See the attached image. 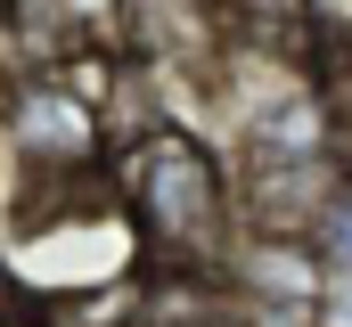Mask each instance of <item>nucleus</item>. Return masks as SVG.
<instances>
[{"mask_svg":"<svg viewBox=\"0 0 352 327\" xmlns=\"http://www.w3.org/2000/svg\"><path fill=\"white\" fill-rule=\"evenodd\" d=\"M303 41L320 58V74L352 66V0H303Z\"/></svg>","mask_w":352,"mask_h":327,"instance_id":"obj_5","label":"nucleus"},{"mask_svg":"<svg viewBox=\"0 0 352 327\" xmlns=\"http://www.w3.org/2000/svg\"><path fill=\"white\" fill-rule=\"evenodd\" d=\"M311 253H320L328 270H352V180L336 188V205L311 221Z\"/></svg>","mask_w":352,"mask_h":327,"instance_id":"obj_6","label":"nucleus"},{"mask_svg":"<svg viewBox=\"0 0 352 327\" xmlns=\"http://www.w3.org/2000/svg\"><path fill=\"white\" fill-rule=\"evenodd\" d=\"M131 0H0V33L16 66H74L98 49H131Z\"/></svg>","mask_w":352,"mask_h":327,"instance_id":"obj_2","label":"nucleus"},{"mask_svg":"<svg viewBox=\"0 0 352 327\" xmlns=\"http://www.w3.org/2000/svg\"><path fill=\"white\" fill-rule=\"evenodd\" d=\"M0 327H58V311H50V303H25V295H16V303H0Z\"/></svg>","mask_w":352,"mask_h":327,"instance_id":"obj_7","label":"nucleus"},{"mask_svg":"<svg viewBox=\"0 0 352 327\" xmlns=\"http://www.w3.org/2000/svg\"><path fill=\"white\" fill-rule=\"evenodd\" d=\"M221 278H230L246 303H263L270 319H311V303H320V286H328V262L311 253V238H270V229H246V238L230 245Z\"/></svg>","mask_w":352,"mask_h":327,"instance_id":"obj_3","label":"nucleus"},{"mask_svg":"<svg viewBox=\"0 0 352 327\" xmlns=\"http://www.w3.org/2000/svg\"><path fill=\"white\" fill-rule=\"evenodd\" d=\"M0 303H16V278H8V270H0Z\"/></svg>","mask_w":352,"mask_h":327,"instance_id":"obj_8","label":"nucleus"},{"mask_svg":"<svg viewBox=\"0 0 352 327\" xmlns=\"http://www.w3.org/2000/svg\"><path fill=\"white\" fill-rule=\"evenodd\" d=\"M213 41L311 49V41H303V0H213Z\"/></svg>","mask_w":352,"mask_h":327,"instance_id":"obj_4","label":"nucleus"},{"mask_svg":"<svg viewBox=\"0 0 352 327\" xmlns=\"http://www.w3.org/2000/svg\"><path fill=\"white\" fill-rule=\"evenodd\" d=\"M107 180H115V205H123L131 238H140V253L156 270H173V278H221L230 245L246 238V213H238L230 164L213 156L197 131L156 123L148 139L115 148Z\"/></svg>","mask_w":352,"mask_h":327,"instance_id":"obj_1","label":"nucleus"}]
</instances>
